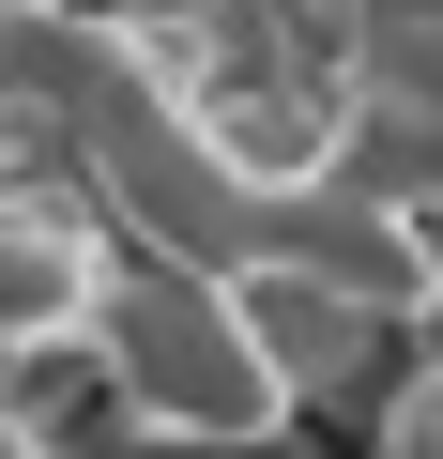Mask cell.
I'll return each mask as SVG.
<instances>
[{"label":"cell","mask_w":443,"mask_h":459,"mask_svg":"<svg viewBox=\"0 0 443 459\" xmlns=\"http://www.w3.org/2000/svg\"><path fill=\"white\" fill-rule=\"evenodd\" d=\"M367 459H443V337L397 368V398H382V444Z\"/></svg>","instance_id":"cell-3"},{"label":"cell","mask_w":443,"mask_h":459,"mask_svg":"<svg viewBox=\"0 0 443 459\" xmlns=\"http://www.w3.org/2000/svg\"><path fill=\"white\" fill-rule=\"evenodd\" d=\"M92 398H107V444H291V383L245 322L230 276H199V261H138L107 276L92 307Z\"/></svg>","instance_id":"cell-1"},{"label":"cell","mask_w":443,"mask_h":459,"mask_svg":"<svg viewBox=\"0 0 443 459\" xmlns=\"http://www.w3.org/2000/svg\"><path fill=\"white\" fill-rule=\"evenodd\" d=\"M31 169H62V153H31V138H16V108H0V184H31Z\"/></svg>","instance_id":"cell-4"},{"label":"cell","mask_w":443,"mask_h":459,"mask_svg":"<svg viewBox=\"0 0 443 459\" xmlns=\"http://www.w3.org/2000/svg\"><path fill=\"white\" fill-rule=\"evenodd\" d=\"M107 276H123V230H107L62 169L0 184V398H16L31 352H77V337H92Z\"/></svg>","instance_id":"cell-2"}]
</instances>
